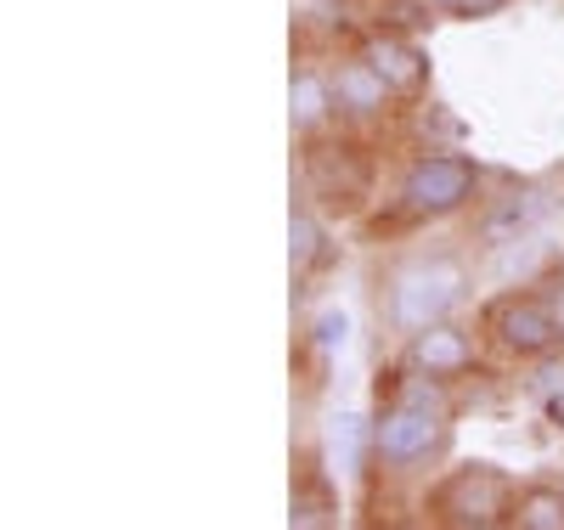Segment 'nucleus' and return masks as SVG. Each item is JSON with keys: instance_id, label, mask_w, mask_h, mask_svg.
<instances>
[{"instance_id": "10", "label": "nucleus", "mask_w": 564, "mask_h": 530, "mask_svg": "<svg viewBox=\"0 0 564 530\" xmlns=\"http://www.w3.org/2000/svg\"><path fill=\"white\" fill-rule=\"evenodd\" d=\"M401 361H406L412 372H430V378L457 383V378H475V372H480V339H475L463 322L446 316V322H435V327L412 333V339H401Z\"/></svg>"}, {"instance_id": "16", "label": "nucleus", "mask_w": 564, "mask_h": 530, "mask_svg": "<svg viewBox=\"0 0 564 530\" xmlns=\"http://www.w3.org/2000/svg\"><path fill=\"white\" fill-rule=\"evenodd\" d=\"M536 407L553 429H564V356L542 361V378H536Z\"/></svg>"}, {"instance_id": "14", "label": "nucleus", "mask_w": 564, "mask_h": 530, "mask_svg": "<svg viewBox=\"0 0 564 530\" xmlns=\"http://www.w3.org/2000/svg\"><path fill=\"white\" fill-rule=\"evenodd\" d=\"M513 530H564V486L558 479H531L513 497Z\"/></svg>"}, {"instance_id": "19", "label": "nucleus", "mask_w": 564, "mask_h": 530, "mask_svg": "<svg viewBox=\"0 0 564 530\" xmlns=\"http://www.w3.org/2000/svg\"><path fill=\"white\" fill-rule=\"evenodd\" d=\"M305 7H322V12H334V7H350V0H305Z\"/></svg>"}, {"instance_id": "8", "label": "nucleus", "mask_w": 564, "mask_h": 530, "mask_svg": "<svg viewBox=\"0 0 564 530\" xmlns=\"http://www.w3.org/2000/svg\"><path fill=\"white\" fill-rule=\"evenodd\" d=\"M547 215H553L547 186H508L502 198H486V209L475 215V231H468V244L475 249H520L547 226Z\"/></svg>"}, {"instance_id": "9", "label": "nucleus", "mask_w": 564, "mask_h": 530, "mask_svg": "<svg viewBox=\"0 0 564 530\" xmlns=\"http://www.w3.org/2000/svg\"><path fill=\"white\" fill-rule=\"evenodd\" d=\"M356 52L384 74V85L401 96V102H423L430 96V79H435V63L430 52L417 45V34H401V29H384V23H367Z\"/></svg>"}, {"instance_id": "4", "label": "nucleus", "mask_w": 564, "mask_h": 530, "mask_svg": "<svg viewBox=\"0 0 564 530\" xmlns=\"http://www.w3.org/2000/svg\"><path fill=\"white\" fill-rule=\"evenodd\" d=\"M475 204H486V164L457 148H417L395 181V209L406 226L457 220Z\"/></svg>"}, {"instance_id": "5", "label": "nucleus", "mask_w": 564, "mask_h": 530, "mask_svg": "<svg viewBox=\"0 0 564 530\" xmlns=\"http://www.w3.org/2000/svg\"><path fill=\"white\" fill-rule=\"evenodd\" d=\"M520 486L497 463H452L430 491H423V519L441 530H508Z\"/></svg>"}, {"instance_id": "15", "label": "nucleus", "mask_w": 564, "mask_h": 530, "mask_svg": "<svg viewBox=\"0 0 564 530\" xmlns=\"http://www.w3.org/2000/svg\"><path fill=\"white\" fill-rule=\"evenodd\" d=\"M305 339H311V350H316L322 361H334V356L350 345V316H345L339 305H322V311L311 316V327H305Z\"/></svg>"}, {"instance_id": "7", "label": "nucleus", "mask_w": 564, "mask_h": 530, "mask_svg": "<svg viewBox=\"0 0 564 530\" xmlns=\"http://www.w3.org/2000/svg\"><path fill=\"white\" fill-rule=\"evenodd\" d=\"M327 79H334L339 130H379V125H390V113L401 108V96L384 85V74L372 68V63L356 52V45L327 63Z\"/></svg>"}, {"instance_id": "1", "label": "nucleus", "mask_w": 564, "mask_h": 530, "mask_svg": "<svg viewBox=\"0 0 564 530\" xmlns=\"http://www.w3.org/2000/svg\"><path fill=\"white\" fill-rule=\"evenodd\" d=\"M457 401L452 383L412 372L406 361L379 372V407H372V474H417L452 452Z\"/></svg>"}, {"instance_id": "18", "label": "nucleus", "mask_w": 564, "mask_h": 530, "mask_svg": "<svg viewBox=\"0 0 564 530\" xmlns=\"http://www.w3.org/2000/svg\"><path fill=\"white\" fill-rule=\"evenodd\" d=\"M417 130H423V136H430V130H441V136H452V141H463V125H457L452 113H441V102H430V108H423V102H417Z\"/></svg>"}, {"instance_id": "6", "label": "nucleus", "mask_w": 564, "mask_h": 530, "mask_svg": "<svg viewBox=\"0 0 564 530\" xmlns=\"http://www.w3.org/2000/svg\"><path fill=\"white\" fill-rule=\"evenodd\" d=\"M480 339L520 367H542L553 356H564V311L531 288H508V294L480 305Z\"/></svg>"}, {"instance_id": "11", "label": "nucleus", "mask_w": 564, "mask_h": 530, "mask_svg": "<svg viewBox=\"0 0 564 530\" xmlns=\"http://www.w3.org/2000/svg\"><path fill=\"white\" fill-rule=\"evenodd\" d=\"M327 266H334V231H327V215L311 198H294V209H289V271H294L300 294Z\"/></svg>"}, {"instance_id": "17", "label": "nucleus", "mask_w": 564, "mask_h": 530, "mask_svg": "<svg viewBox=\"0 0 564 530\" xmlns=\"http://www.w3.org/2000/svg\"><path fill=\"white\" fill-rule=\"evenodd\" d=\"M430 7L452 23H486V18H502L513 0H430Z\"/></svg>"}, {"instance_id": "13", "label": "nucleus", "mask_w": 564, "mask_h": 530, "mask_svg": "<svg viewBox=\"0 0 564 530\" xmlns=\"http://www.w3.org/2000/svg\"><path fill=\"white\" fill-rule=\"evenodd\" d=\"M289 524L294 530H322V524H339V486L316 457L300 463L294 474V497H289Z\"/></svg>"}, {"instance_id": "3", "label": "nucleus", "mask_w": 564, "mask_h": 530, "mask_svg": "<svg viewBox=\"0 0 564 530\" xmlns=\"http://www.w3.org/2000/svg\"><path fill=\"white\" fill-rule=\"evenodd\" d=\"M372 192H379V159L356 130H322L300 148V198H311L327 220L367 215Z\"/></svg>"}, {"instance_id": "12", "label": "nucleus", "mask_w": 564, "mask_h": 530, "mask_svg": "<svg viewBox=\"0 0 564 530\" xmlns=\"http://www.w3.org/2000/svg\"><path fill=\"white\" fill-rule=\"evenodd\" d=\"M289 125H294L300 141H311V136L339 125V113H334V79H327V68H316L311 57L289 74Z\"/></svg>"}, {"instance_id": "2", "label": "nucleus", "mask_w": 564, "mask_h": 530, "mask_svg": "<svg viewBox=\"0 0 564 530\" xmlns=\"http://www.w3.org/2000/svg\"><path fill=\"white\" fill-rule=\"evenodd\" d=\"M372 288H379L372 294L379 300V327L395 333V339H412V333L457 316L475 277H468V260L457 249H412L390 260Z\"/></svg>"}]
</instances>
